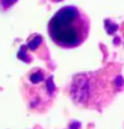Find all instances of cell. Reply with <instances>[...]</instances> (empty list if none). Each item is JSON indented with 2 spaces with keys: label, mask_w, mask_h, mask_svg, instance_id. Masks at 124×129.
<instances>
[{
  "label": "cell",
  "mask_w": 124,
  "mask_h": 129,
  "mask_svg": "<svg viewBox=\"0 0 124 129\" xmlns=\"http://www.w3.org/2000/svg\"><path fill=\"white\" fill-rule=\"evenodd\" d=\"M89 18L76 7L61 8L48 23L51 39L62 48H76L89 36Z\"/></svg>",
  "instance_id": "cell-1"
},
{
  "label": "cell",
  "mask_w": 124,
  "mask_h": 129,
  "mask_svg": "<svg viewBox=\"0 0 124 129\" xmlns=\"http://www.w3.org/2000/svg\"><path fill=\"white\" fill-rule=\"evenodd\" d=\"M17 2L18 0H0V7H2V9H9Z\"/></svg>",
  "instance_id": "cell-3"
},
{
  "label": "cell",
  "mask_w": 124,
  "mask_h": 129,
  "mask_svg": "<svg viewBox=\"0 0 124 129\" xmlns=\"http://www.w3.org/2000/svg\"><path fill=\"white\" fill-rule=\"evenodd\" d=\"M42 43V38H41V36H32V38L29 39V42H28V47L30 48V49H36V48H38V46Z\"/></svg>",
  "instance_id": "cell-2"
},
{
  "label": "cell",
  "mask_w": 124,
  "mask_h": 129,
  "mask_svg": "<svg viewBox=\"0 0 124 129\" xmlns=\"http://www.w3.org/2000/svg\"><path fill=\"white\" fill-rule=\"evenodd\" d=\"M49 2H52V3H58V2H62V0H49Z\"/></svg>",
  "instance_id": "cell-5"
},
{
  "label": "cell",
  "mask_w": 124,
  "mask_h": 129,
  "mask_svg": "<svg viewBox=\"0 0 124 129\" xmlns=\"http://www.w3.org/2000/svg\"><path fill=\"white\" fill-rule=\"evenodd\" d=\"M36 72V71H34ZM43 80V75L41 74V72H36V74H33V75H30V81L32 82H39V81H42Z\"/></svg>",
  "instance_id": "cell-4"
}]
</instances>
